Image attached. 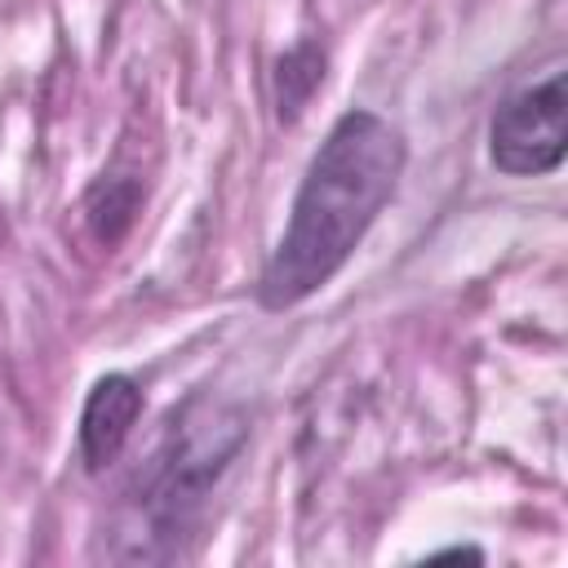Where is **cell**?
Here are the masks:
<instances>
[{
	"label": "cell",
	"instance_id": "obj_1",
	"mask_svg": "<svg viewBox=\"0 0 568 568\" xmlns=\"http://www.w3.org/2000/svg\"><path fill=\"white\" fill-rule=\"evenodd\" d=\"M404 164L408 142L386 115L355 106L333 120L302 173L288 226L257 275L262 311L302 306L351 262L377 213L390 204Z\"/></svg>",
	"mask_w": 568,
	"mask_h": 568
},
{
	"label": "cell",
	"instance_id": "obj_2",
	"mask_svg": "<svg viewBox=\"0 0 568 568\" xmlns=\"http://www.w3.org/2000/svg\"><path fill=\"white\" fill-rule=\"evenodd\" d=\"M248 444V413L240 404L191 395L169 413L160 444L124 484L111 528L98 537V555L115 564H173L186 559L204 510Z\"/></svg>",
	"mask_w": 568,
	"mask_h": 568
},
{
	"label": "cell",
	"instance_id": "obj_3",
	"mask_svg": "<svg viewBox=\"0 0 568 568\" xmlns=\"http://www.w3.org/2000/svg\"><path fill=\"white\" fill-rule=\"evenodd\" d=\"M568 155V93L564 71L510 93L488 124V160L506 178H546Z\"/></svg>",
	"mask_w": 568,
	"mask_h": 568
},
{
	"label": "cell",
	"instance_id": "obj_4",
	"mask_svg": "<svg viewBox=\"0 0 568 568\" xmlns=\"http://www.w3.org/2000/svg\"><path fill=\"white\" fill-rule=\"evenodd\" d=\"M142 417V386L129 377V373H106L93 382V390L84 395V408H80V457L89 470H106L133 426Z\"/></svg>",
	"mask_w": 568,
	"mask_h": 568
},
{
	"label": "cell",
	"instance_id": "obj_5",
	"mask_svg": "<svg viewBox=\"0 0 568 568\" xmlns=\"http://www.w3.org/2000/svg\"><path fill=\"white\" fill-rule=\"evenodd\" d=\"M324 67H328V58H324V49H320L315 40L293 44V49L275 62V115H280L284 124H293V120L306 111V102H311L315 89L324 84Z\"/></svg>",
	"mask_w": 568,
	"mask_h": 568
},
{
	"label": "cell",
	"instance_id": "obj_6",
	"mask_svg": "<svg viewBox=\"0 0 568 568\" xmlns=\"http://www.w3.org/2000/svg\"><path fill=\"white\" fill-rule=\"evenodd\" d=\"M430 559H470V564H479L484 550H479V546H448V550H435Z\"/></svg>",
	"mask_w": 568,
	"mask_h": 568
}]
</instances>
